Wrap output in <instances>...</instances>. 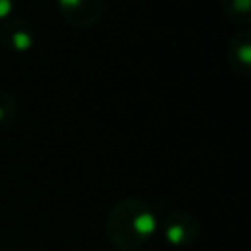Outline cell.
<instances>
[{"instance_id":"obj_1","label":"cell","mask_w":251,"mask_h":251,"mask_svg":"<svg viewBox=\"0 0 251 251\" xmlns=\"http://www.w3.org/2000/svg\"><path fill=\"white\" fill-rule=\"evenodd\" d=\"M159 229L155 210L137 196L118 200L106 218V237L118 251H137L145 247Z\"/></svg>"},{"instance_id":"obj_2","label":"cell","mask_w":251,"mask_h":251,"mask_svg":"<svg viewBox=\"0 0 251 251\" xmlns=\"http://www.w3.org/2000/svg\"><path fill=\"white\" fill-rule=\"evenodd\" d=\"M163 237L173 247H190L200 237V220L190 210H173L161 226Z\"/></svg>"},{"instance_id":"obj_3","label":"cell","mask_w":251,"mask_h":251,"mask_svg":"<svg viewBox=\"0 0 251 251\" xmlns=\"http://www.w3.org/2000/svg\"><path fill=\"white\" fill-rule=\"evenodd\" d=\"M35 33L27 20L10 16L0 22V45L10 53H27L33 47Z\"/></svg>"},{"instance_id":"obj_4","label":"cell","mask_w":251,"mask_h":251,"mask_svg":"<svg viewBox=\"0 0 251 251\" xmlns=\"http://www.w3.org/2000/svg\"><path fill=\"white\" fill-rule=\"evenodd\" d=\"M59 14L75 27L96 25L104 14V0H57Z\"/></svg>"},{"instance_id":"obj_5","label":"cell","mask_w":251,"mask_h":251,"mask_svg":"<svg viewBox=\"0 0 251 251\" xmlns=\"http://www.w3.org/2000/svg\"><path fill=\"white\" fill-rule=\"evenodd\" d=\"M226 61L235 75L243 78L251 75V31L249 29H241L231 35L226 47Z\"/></svg>"},{"instance_id":"obj_6","label":"cell","mask_w":251,"mask_h":251,"mask_svg":"<svg viewBox=\"0 0 251 251\" xmlns=\"http://www.w3.org/2000/svg\"><path fill=\"white\" fill-rule=\"evenodd\" d=\"M222 14L231 24H249L251 20V0H218Z\"/></svg>"},{"instance_id":"obj_7","label":"cell","mask_w":251,"mask_h":251,"mask_svg":"<svg viewBox=\"0 0 251 251\" xmlns=\"http://www.w3.org/2000/svg\"><path fill=\"white\" fill-rule=\"evenodd\" d=\"M18 116V102L14 98L12 92H8L6 88H0V133L6 131Z\"/></svg>"},{"instance_id":"obj_8","label":"cell","mask_w":251,"mask_h":251,"mask_svg":"<svg viewBox=\"0 0 251 251\" xmlns=\"http://www.w3.org/2000/svg\"><path fill=\"white\" fill-rule=\"evenodd\" d=\"M18 0H0V22H4L6 18L12 16V10L16 6Z\"/></svg>"}]
</instances>
